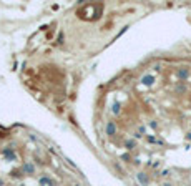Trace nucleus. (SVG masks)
<instances>
[{
  "instance_id": "nucleus-1",
  "label": "nucleus",
  "mask_w": 191,
  "mask_h": 186,
  "mask_svg": "<svg viewBox=\"0 0 191 186\" xmlns=\"http://www.w3.org/2000/svg\"><path fill=\"white\" fill-rule=\"evenodd\" d=\"M189 75H191V72H189V68H186V66H181V68L176 70V76H178L181 82H186V80L189 78Z\"/></svg>"
},
{
  "instance_id": "nucleus-2",
  "label": "nucleus",
  "mask_w": 191,
  "mask_h": 186,
  "mask_svg": "<svg viewBox=\"0 0 191 186\" xmlns=\"http://www.w3.org/2000/svg\"><path fill=\"white\" fill-rule=\"evenodd\" d=\"M35 171H37V168H35V164L32 163V161H27V163H23V166H22V173H23V174H28V176H32V174H35Z\"/></svg>"
},
{
  "instance_id": "nucleus-3",
  "label": "nucleus",
  "mask_w": 191,
  "mask_h": 186,
  "mask_svg": "<svg viewBox=\"0 0 191 186\" xmlns=\"http://www.w3.org/2000/svg\"><path fill=\"white\" fill-rule=\"evenodd\" d=\"M136 180H138V183L143 184V186H148V184H150V176H148L146 173H143V171L136 173Z\"/></svg>"
},
{
  "instance_id": "nucleus-4",
  "label": "nucleus",
  "mask_w": 191,
  "mask_h": 186,
  "mask_svg": "<svg viewBox=\"0 0 191 186\" xmlns=\"http://www.w3.org/2000/svg\"><path fill=\"white\" fill-rule=\"evenodd\" d=\"M3 156H5V160L7 161H15V153H13V148H10V146H9V148H5V150H3Z\"/></svg>"
},
{
  "instance_id": "nucleus-5",
  "label": "nucleus",
  "mask_w": 191,
  "mask_h": 186,
  "mask_svg": "<svg viewBox=\"0 0 191 186\" xmlns=\"http://www.w3.org/2000/svg\"><path fill=\"white\" fill-rule=\"evenodd\" d=\"M105 131H107L108 136H115V135H116V125H115V121H108Z\"/></svg>"
},
{
  "instance_id": "nucleus-6",
  "label": "nucleus",
  "mask_w": 191,
  "mask_h": 186,
  "mask_svg": "<svg viewBox=\"0 0 191 186\" xmlns=\"http://www.w3.org/2000/svg\"><path fill=\"white\" fill-rule=\"evenodd\" d=\"M38 186H55L53 180H50V176H40L38 178Z\"/></svg>"
},
{
  "instance_id": "nucleus-7",
  "label": "nucleus",
  "mask_w": 191,
  "mask_h": 186,
  "mask_svg": "<svg viewBox=\"0 0 191 186\" xmlns=\"http://www.w3.org/2000/svg\"><path fill=\"white\" fill-rule=\"evenodd\" d=\"M141 83L143 85H146V86H151L155 83V76L153 75H145V76H141Z\"/></svg>"
},
{
  "instance_id": "nucleus-8",
  "label": "nucleus",
  "mask_w": 191,
  "mask_h": 186,
  "mask_svg": "<svg viewBox=\"0 0 191 186\" xmlns=\"http://www.w3.org/2000/svg\"><path fill=\"white\" fill-rule=\"evenodd\" d=\"M125 148L128 150V151L135 150L136 148V141H135V140H126V141H125Z\"/></svg>"
},
{
  "instance_id": "nucleus-9",
  "label": "nucleus",
  "mask_w": 191,
  "mask_h": 186,
  "mask_svg": "<svg viewBox=\"0 0 191 186\" xmlns=\"http://www.w3.org/2000/svg\"><path fill=\"white\" fill-rule=\"evenodd\" d=\"M176 93H185L186 92V85H185V83H181V85H176Z\"/></svg>"
},
{
  "instance_id": "nucleus-10",
  "label": "nucleus",
  "mask_w": 191,
  "mask_h": 186,
  "mask_svg": "<svg viewBox=\"0 0 191 186\" xmlns=\"http://www.w3.org/2000/svg\"><path fill=\"white\" fill-rule=\"evenodd\" d=\"M120 108H121V105H120L118 101H116V103H113V108H111V111H113V113H115V115H118V113H120Z\"/></svg>"
},
{
  "instance_id": "nucleus-11",
  "label": "nucleus",
  "mask_w": 191,
  "mask_h": 186,
  "mask_svg": "<svg viewBox=\"0 0 191 186\" xmlns=\"http://www.w3.org/2000/svg\"><path fill=\"white\" fill-rule=\"evenodd\" d=\"M169 173H171V171H169V170H163V171H161V174H160V176L166 178V176H169Z\"/></svg>"
},
{
  "instance_id": "nucleus-12",
  "label": "nucleus",
  "mask_w": 191,
  "mask_h": 186,
  "mask_svg": "<svg viewBox=\"0 0 191 186\" xmlns=\"http://www.w3.org/2000/svg\"><path fill=\"white\" fill-rule=\"evenodd\" d=\"M146 140H148V141H150V143H158V140L155 138V136H148Z\"/></svg>"
},
{
  "instance_id": "nucleus-13",
  "label": "nucleus",
  "mask_w": 191,
  "mask_h": 186,
  "mask_svg": "<svg viewBox=\"0 0 191 186\" xmlns=\"http://www.w3.org/2000/svg\"><path fill=\"white\" fill-rule=\"evenodd\" d=\"M186 140H188V141H191V131L186 133Z\"/></svg>"
},
{
  "instance_id": "nucleus-14",
  "label": "nucleus",
  "mask_w": 191,
  "mask_h": 186,
  "mask_svg": "<svg viewBox=\"0 0 191 186\" xmlns=\"http://www.w3.org/2000/svg\"><path fill=\"white\" fill-rule=\"evenodd\" d=\"M150 126H151V128H158V125L155 123V121H151V123H150Z\"/></svg>"
},
{
  "instance_id": "nucleus-15",
  "label": "nucleus",
  "mask_w": 191,
  "mask_h": 186,
  "mask_svg": "<svg viewBox=\"0 0 191 186\" xmlns=\"http://www.w3.org/2000/svg\"><path fill=\"white\" fill-rule=\"evenodd\" d=\"M161 186H173V183H163Z\"/></svg>"
},
{
  "instance_id": "nucleus-16",
  "label": "nucleus",
  "mask_w": 191,
  "mask_h": 186,
  "mask_svg": "<svg viewBox=\"0 0 191 186\" xmlns=\"http://www.w3.org/2000/svg\"><path fill=\"white\" fill-rule=\"evenodd\" d=\"M75 186H80V184H75Z\"/></svg>"
}]
</instances>
